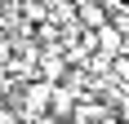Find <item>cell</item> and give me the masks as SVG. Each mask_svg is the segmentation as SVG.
<instances>
[{
    "label": "cell",
    "mask_w": 129,
    "mask_h": 124,
    "mask_svg": "<svg viewBox=\"0 0 129 124\" xmlns=\"http://www.w3.org/2000/svg\"><path fill=\"white\" fill-rule=\"evenodd\" d=\"M80 98H85V93H76L71 84H58V89H53V102H49V115L62 120V124H71L76 111H80Z\"/></svg>",
    "instance_id": "7a4b0ae2"
},
{
    "label": "cell",
    "mask_w": 129,
    "mask_h": 124,
    "mask_svg": "<svg viewBox=\"0 0 129 124\" xmlns=\"http://www.w3.org/2000/svg\"><path fill=\"white\" fill-rule=\"evenodd\" d=\"M9 62H13V40L0 36V71H9Z\"/></svg>",
    "instance_id": "5b68a950"
},
{
    "label": "cell",
    "mask_w": 129,
    "mask_h": 124,
    "mask_svg": "<svg viewBox=\"0 0 129 124\" xmlns=\"http://www.w3.org/2000/svg\"><path fill=\"white\" fill-rule=\"evenodd\" d=\"M53 89L58 84H49V80H27V89H22V120H45L49 115Z\"/></svg>",
    "instance_id": "6da1fadb"
},
{
    "label": "cell",
    "mask_w": 129,
    "mask_h": 124,
    "mask_svg": "<svg viewBox=\"0 0 129 124\" xmlns=\"http://www.w3.org/2000/svg\"><path fill=\"white\" fill-rule=\"evenodd\" d=\"M80 27H89V31H103L111 18H107V5H98V0H80Z\"/></svg>",
    "instance_id": "3957f363"
},
{
    "label": "cell",
    "mask_w": 129,
    "mask_h": 124,
    "mask_svg": "<svg viewBox=\"0 0 129 124\" xmlns=\"http://www.w3.org/2000/svg\"><path fill=\"white\" fill-rule=\"evenodd\" d=\"M93 36H98V53H107V58H120V53H125V44H129V40L120 36L111 22H107L103 31H93Z\"/></svg>",
    "instance_id": "277c9868"
}]
</instances>
